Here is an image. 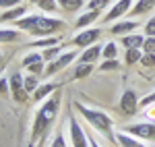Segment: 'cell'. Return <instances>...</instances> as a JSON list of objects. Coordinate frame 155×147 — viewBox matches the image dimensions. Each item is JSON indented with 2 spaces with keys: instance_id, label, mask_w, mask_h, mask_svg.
Listing matches in <instances>:
<instances>
[{
  "instance_id": "cell-10",
  "label": "cell",
  "mask_w": 155,
  "mask_h": 147,
  "mask_svg": "<svg viewBox=\"0 0 155 147\" xmlns=\"http://www.w3.org/2000/svg\"><path fill=\"white\" fill-rule=\"evenodd\" d=\"M74 58H77V52H62L56 60L48 62V66H46L44 75H46V77H52V75L60 73V71H62V68H66V66H68Z\"/></svg>"
},
{
  "instance_id": "cell-39",
  "label": "cell",
  "mask_w": 155,
  "mask_h": 147,
  "mask_svg": "<svg viewBox=\"0 0 155 147\" xmlns=\"http://www.w3.org/2000/svg\"><path fill=\"white\" fill-rule=\"evenodd\" d=\"M89 145H91V147H101V145L95 141V137H93V135H89Z\"/></svg>"
},
{
  "instance_id": "cell-15",
  "label": "cell",
  "mask_w": 155,
  "mask_h": 147,
  "mask_svg": "<svg viewBox=\"0 0 155 147\" xmlns=\"http://www.w3.org/2000/svg\"><path fill=\"white\" fill-rule=\"evenodd\" d=\"M143 42H145V35H141V33H128V35L120 37V44L126 50H141Z\"/></svg>"
},
{
  "instance_id": "cell-1",
  "label": "cell",
  "mask_w": 155,
  "mask_h": 147,
  "mask_svg": "<svg viewBox=\"0 0 155 147\" xmlns=\"http://www.w3.org/2000/svg\"><path fill=\"white\" fill-rule=\"evenodd\" d=\"M60 98H62L60 93H54L46 102H41V106L37 108L33 124H31V133H29V147L44 145L46 137L50 135L52 126H54L56 118H58V108H60V102H62Z\"/></svg>"
},
{
  "instance_id": "cell-5",
  "label": "cell",
  "mask_w": 155,
  "mask_h": 147,
  "mask_svg": "<svg viewBox=\"0 0 155 147\" xmlns=\"http://www.w3.org/2000/svg\"><path fill=\"white\" fill-rule=\"evenodd\" d=\"M124 133L137 137L141 141H155V124L153 122H134L124 129Z\"/></svg>"
},
{
  "instance_id": "cell-21",
  "label": "cell",
  "mask_w": 155,
  "mask_h": 147,
  "mask_svg": "<svg viewBox=\"0 0 155 147\" xmlns=\"http://www.w3.org/2000/svg\"><path fill=\"white\" fill-rule=\"evenodd\" d=\"M58 6L66 12H77L85 6V0H58Z\"/></svg>"
},
{
  "instance_id": "cell-14",
  "label": "cell",
  "mask_w": 155,
  "mask_h": 147,
  "mask_svg": "<svg viewBox=\"0 0 155 147\" xmlns=\"http://www.w3.org/2000/svg\"><path fill=\"white\" fill-rule=\"evenodd\" d=\"M60 85L56 83H41V85L37 87L35 91H33V99L35 102H46L50 95H54V91H58Z\"/></svg>"
},
{
  "instance_id": "cell-36",
  "label": "cell",
  "mask_w": 155,
  "mask_h": 147,
  "mask_svg": "<svg viewBox=\"0 0 155 147\" xmlns=\"http://www.w3.org/2000/svg\"><path fill=\"white\" fill-rule=\"evenodd\" d=\"M141 64L143 66H155V54H143Z\"/></svg>"
},
{
  "instance_id": "cell-9",
  "label": "cell",
  "mask_w": 155,
  "mask_h": 147,
  "mask_svg": "<svg viewBox=\"0 0 155 147\" xmlns=\"http://www.w3.org/2000/svg\"><path fill=\"white\" fill-rule=\"evenodd\" d=\"M11 81V93H12V99L19 102V104H25L29 99V91L25 89V81H23V75L21 73H12L8 77Z\"/></svg>"
},
{
  "instance_id": "cell-25",
  "label": "cell",
  "mask_w": 155,
  "mask_h": 147,
  "mask_svg": "<svg viewBox=\"0 0 155 147\" xmlns=\"http://www.w3.org/2000/svg\"><path fill=\"white\" fill-rule=\"evenodd\" d=\"M141 58H143V50H126V56H124L126 64H137L141 62Z\"/></svg>"
},
{
  "instance_id": "cell-18",
  "label": "cell",
  "mask_w": 155,
  "mask_h": 147,
  "mask_svg": "<svg viewBox=\"0 0 155 147\" xmlns=\"http://www.w3.org/2000/svg\"><path fill=\"white\" fill-rule=\"evenodd\" d=\"M116 143L120 147H147L141 139L128 135V133H116Z\"/></svg>"
},
{
  "instance_id": "cell-27",
  "label": "cell",
  "mask_w": 155,
  "mask_h": 147,
  "mask_svg": "<svg viewBox=\"0 0 155 147\" xmlns=\"http://www.w3.org/2000/svg\"><path fill=\"white\" fill-rule=\"evenodd\" d=\"M23 81H25V89H27L29 93H33L37 87H39V83H37V77H35V75H23Z\"/></svg>"
},
{
  "instance_id": "cell-2",
  "label": "cell",
  "mask_w": 155,
  "mask_h": 147,
  "mask_svg": "<svg viewBox=\"0 0 155 147\" xmlns=\"http://www.w3.org/2000/svg\"><path fill=\"white\" fill-rule=\"evenodd\" d=\"M15 27L19 31H23L31 37H54L60 35V31L66 29V21L62 19H56V17H48V15H41V12H29L21 17L19 21H15Z\"/></svg>"
},
{
  "instance_id": "cell-38",
  "label": "cell",
  "mask_w": 155,
  "mask_h": 147,
  "mask_svg": "<svg viewBox=\"0 0 155 147\" xmlns=\"http://www.w3.org/2000/svg\"><path fill=\"white\" fill-rule=\"evenodd\" d=\"M145 110H149V112H147V116H149V118H155V104H151V106H147Z\"/></svg>"
},
{
  "instance_id": "cell-12",
  "label": "cell",
  "mask_w": 155,
  "mask_h": 147,
  "mask_svg": "<svg viewBox=\"0 0 155 147\" xmlns=\"http://www.w3.org/2000/svg\"><path fill=\"white\" fill-rule=\"evenodd\" d=\"M139 27V21H134V19H124V21H118V23L112 25V35H128L130 31H134Z\"/></svg>"
},
{
  "instance_id": "cell-17",
  "label": "cell",
  "mask_w": 155,
  "mask_h": 147,
  "mask_svg": "<svg viewBox=\"0 0 155 147\" xmlns=\"http://www.w3.org/2000/svg\"><path fill=\"white\" fill-rule=\"evenodd\" d=\"M21 33L17 27H0V44H15L21 39Z\"/></svg>"
},
{
  "instance_id": "cell-30",
  "label": "cell",
  "mask_w": 155,
  "mask_h": 147,
  "mask_svg": "<svg viewBox=\"0 0 155 147\" xmlns=\"http://www.w3.org/2000/svg\"><path fill=\"white\" fill-rule=\"evenodd\" d=\"M141 50H143V54H155V37H145Z\"/></svg>"
},
{
  "instance_id": "cell-11",
  "label": "cell",
  "mask_w": 155,
  "mask_h": 147,
  "mask_svg": "<svg viewBox=\"0 0 155 147\" xmlns=\"http://www.w3.org/2000/svg\"><path fill=\"white\" fill-rule=\"evenodd\" d=\"M120 110L126 116H134L139 110V98H137V91L134 89H124L122 98H120Z\"/></svg>"
},
{
  "instance_id": "cell-37",
  "label": "cell",
  "mask_w": 155,
  "mask_h": 147,
  "mask_svg": "<svg viewBox=\"0 0 155 147\" xmlns=\"http://www.w3.org/2000/svg\"><path fill=\"white\" fill-rule=\"evenodd\" d=\"M151 104H155V91H153V93H149L147 98H143L141 102H139V106H143V108H147V106H151Z\"/></svg>"
},
{
  "instance_id": "cell-29",
  "label": "cell",
  "mask_w": 155,
  "mask_h": 147,
  "mask_svg": "<svg viewBox=\"0 0 155 147\" xmlns=\"http://www.w3.org/2000/svg\"><path fill=\"white\" fill-rule=\"evenodd\" d=\"M110 4H112V0H89L87 6H89V11H99L101 12L104 8H107Z\"/></svg>"
},
{
  "instance_id": "cell-35",
  "label": "cell",
  "mask_w": 155,
  "mask_h": 147,
  "mask_svg": "<svg viewBox=\"0 0 155 147\" xmlns=\"http://www.w3.org/2000/svg\"><path fill=\"white\" fill-rule=\"evenodd\" d=\"M19 4H21V0H0V8H4V11L15 8V6H19Z\"/></svg>"
},
{
  "instance_id": "cell-4",
  "label": "cell",
  "mask_w": 155,
  "mask_h": 147,
  "mask_svg": "<svg viewBox=\"0 0 155 147\" xmlns=\"http://www.w3.org/2000/svg\"><path fill=\"white\" fill-rule=\"evenodd\" d=\"M68 137H71L72 147H91L89 145V135L83 131V126L74 118V114L68 116Z\"/></svg>"
},
{
  "instance_id": "cell-33",
  "label": "cell",
  "mask_w": 155,
  "mask_h": 147,
  "mask_svg": "<svg viewBox=\"0 0 155 147\" xmlns=\"http://www.w3.org/2000/svg\"><path fill=\"white\" fill-rule=\"evenodd\" d=\"M11 93V81L6 77H0V95H8Z\"/></svg>"
},
{
  "instance_id": "cell-8",
  "label": "cell",
  "mask_w": 155,
  "mask_h": 147,
  "mask_svg": "<svg viewBox=\"0 0 155 147\" xmlns=\"http://www.w3.org/2000/svg\"><path fill=\"white\" fill-rule=\"evenodd\" d=\"M132 4H134V0H118V2H114V4L110 6L107 15L101 17V23H112V21L122 19L124 15H128V12H130Z\"/></svg>"
},
{
  "instance_id": "cell-40",
  "label": "cell",
  "mask_w": 155,
  "mask_h": 147,
  "mask_svg": "<svg viewBox=\"0 0 155 147\" xmlns=\"http://www.w3.org/2000/svg\"><path fill=\"white\" fill-rule=\"evenodd\" d=\"M2 62H4V56H2V52H0V68H2Z\"/></svg>"
},
{
  "instance_id": "cell-26",
  "label": "cell",
  "mask_w": 155,
  "mask_h": 147,
  "mask_svg": "<svg viewBox=\"0 0 155 147\" xmlns=\"http://www.w3.org/2000/svg\"><path fill=\"white\" fill-rule=\"evenodd\" d=\"M93 71V64H77V68H74V79H85V77H89Z\"/></svg>"
},
{
  "instance_id": "cell-16",
  "label": "cell",
  "mask_w": 155,
  "mask_h": 147,
  "mask_svg": "<svg viewBox=\"0 0 155 147\" xmlns=\"http://www.w3.org/2000/svg\"><path fill=\"white\" fill-rule=\"evenodd\" d=\"M25 15H27V8H25L23 4H19V6H15V8H8V11L2 12V15H0V23H15V21H19Z\"/></svg>"
},
{
  "instance_id": "cell-6",
  "label": "cell",
  "mask_w": 155,
  "mask_h": 147,
  "mask_svg": "<svg viewBox=\"0 0 155 147\" xmlns=\"http://www.w3.org/2000/svg\"><path fill=\"white\" fill-rule=\"evenodd\" d=\"M99 35H101V29H99V27H87V29H81L77 35L72 37V46H77V48H89V46L97 44Z\"/></svg>"
},
{
  "instance_id": "cell-24",
  "label": "cell",
  "mask_w": 155,
  "mask_h": 147,
  "mask_svg": "<svg viewBox=\"0 0 155 147\" xmlns=\"http://www.w3.org/2000/svg\"><path fill=\"white\" fill-rule=\"evenodd\" d=\"M60 54H62V48H60V44H58V46H52V48H46L44 52H41V56H44V60H46V62L56 60Z\"/></svg>"
},
{
  "instance_id": "cell-41",
  "label": "cell",
  "mask_w": 155,
  "mask_h": 147,
  "mask_svg": "<svg viewBox=\"0 0 155 147\" xmlns=\"http://www.w3.org/2000/svg\"><path fill=\"white\" fill-rule=\"evenodd\" d=\"M29 2H33V4H37V2H39V0H29Z\"/></svg>"
},
{
  "instance_id": "cell-3",
  "label": "cell",
  "mask_w": 155,
  "mask_h": 147,
  "mask_svg": "<svg viewBox=\"0 0 155 147\" xmlns=\"http://www.w3.org/2000/svg\"><path fill=\"white\" fill-rule=\"evenodd\" d=\"M74 108L77 112L83 116L87 124L95 131V133H101V135L110 139V141H116V135H114V120L112 116L106 114L104 110H97V108H91L87 104H81V102H74Z\"/></svg>"
},
{
  "instance_id": "cell-19",
  "label": "cell",
  "mask_w": 155,
  "mask_h": 147,
  "mask_svg": "<svg viewBox=\"0 0 155 147\" xmlns=\"http://www.w3.org/2000/svg\"><path fill=\"white\" fill-rule=\"evenodd\" d=\"M97 19H99V11H87V12H83V15H79L74 27H77V29H87L91 23H95Z\"/></svg>"
},
{
  "instance_id": "cell-7",
  "label": "cell",
  "mask_w": 155,
  "mask_h": 147,
  "mask_svg": "<svg viewBox=\"0 0 155 147\" xmlns=\"http://www.w3.org/2000/svg\"><path fill=\"white\" fill-rule=\"evenodd\" d=\"M25 71H29V75H44L46 71V60H44V56H41V52H29V54H25L23 60H21Z\"/></svg>"
},
{
  "instance_id": "cell-13",
  "label": "cell",
  "mask_w": 155,
  "mask_h": 147,
  "mask_svg": "<svg viewBox=\"0 0 155 147\" xmlns=\"http://www.w3.org/2000/svg\"><path fill=\"white\" fill-rule=\"evenodd\" d=\"M101 50H104V46H99V44H93V46L85 48V52L79 56V62H81V64H93V62L101 56Z\"/></svg>"
},
{
  "instance_id": "cell-28",
  "label": "cell",
  "mask_w": 155,
  "mask_h": 147,
  "mask_svg": "<svg viewBox=\"0 0 155 147\" xmlns=\"http://www.w3.org/2000/svg\"><path fill=\"white\" fill-rule=\"evenodd\" d=\"M37 6H39V11H46V12H54L56 8H60L58 0H39Z\"/></svg>"
},
{
  "instance_id": "cell-20",
  "label": "cell",
  "mask_w": 155,
  "mask_h": 147,
  "mask_svg": "<svg viewBox=\"0 0 155 147\" xmlns=\"http://www.w3.org/2000/svg\"><path fill=\"white\" fill-rule=\"evenodd\" d=\"M153 6H155V0H137V2L132 4V8H130V15H132V17L145 15V12L151 11Z\"/></svg>"
},
{
  "instance_id": "cell-31",
  "label": "cell",
  "mask_w": 155,
  "mask_h": 147,
  "mask_svg": "<svg viewBox=\"0 0 155 147\" xmlns=\"http://www.w3.org/2000/svg\"><path fill=\"white\" fill-rule=\"evenodd\" d=\"M118 66H120V62L116 60V58H112V60H104L101 62V64H99V71H104V73H106V71H116Z\"/></svg>"
},
{
  "instance_id": "cell-22",
  "label": "cell",
  "mask_w": 155,
  "mask_h": 147,
  "mask_svg": "<svg viewBox=\"0 0 155 147\" xmlns=\"http://www.w3.org/2000/svg\"><path fill=\"white\" fill-rule=\"evenodd\" d=\"M60 44V35H54V37H41V39H37L33 42V48H52V46H58Z\"/></svg>"
},
{
  "instance_id": "cell-32",
  "label": "cell",
  "mask_w": 155,
  "mask_h": 147,
  "mask_svg": "<svg viewBox=\"0 0 155 147\" xmlns=\"http://www.w3.org/2000/svg\"><path fill=\"white\" fill-rule=\"evenodd\" d=\"M145 37H155V17L145 23Z\"/></svg>"
},
{
  "instance_id": "cell-23",
  "label": "cell",
  "mask_w": 155,
  "mask_h": 147,
  "mask_svg": "<svg viewBox=\"0 0 155 147\" xmlns=\"http://www.w3.org/2000/svg\"><path fill=\"white\" fill-rule=\"evenodd\" d=\"M101 56H104L106 60H112V58H116V56H118V46H116L114 42H107V44H104Z\"/></svg>"
},
{
  "instance_id": "cell-34",
  "label": "cell",
  "mask_w": 155,
  "mask_h": 147,
  "mask_svg": "<svg viewBox=\"0 0 155 147\" xmlns=\"http://www.w3.org/2000/svg\"><path fill=\"white\" fill-rule=\"evenodd\" d=\"M50 147H68V145H66V139H64V135H62V133H58V135L52 139V145H50Z\"/></svg>"
}]
</instances>
